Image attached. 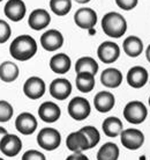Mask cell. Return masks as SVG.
<instances>
[{"label":"cell","instance_id":"30bf717a","mask_svg":"<svg viewBox=\"0 0 150 160\" xmlns=\"http://www.w3.org/2000/svg\"><path fill=\"white\" fill-rule=\"evenodd\" d=\"M74 21L81 29H91L97 23V14L91 8H80L75 12Z\"/></svg>","mask_w":150,"mask_h":160},{"label":"cell","instance_id":"74e56055","mask_svg":"<svg viewBox=\"0 0 150 160\" xmlns=\"http://www.w3.org/2000/svg\"><path fill=\"white\" fill-rule=\"evenodd\" d=\"M149 106H150V96H149Z\"/></svg>","mask_w":150,"mask_h":160},{"label":"cell","instance_id":"4fadbf2b","mask_svg":"<svg viewBox=\"0 0 150 160\" xmlns=\"http://www.w3.org/2000/svg\"><path fill=\"white\" fill-rule=\"evenodd\" d=\"M22 148V142L16 135L7 133L0 142V151L7 157H15Z\"/></svg>","mask_w":150,"mask_h":160},{"label":"cell","instance_id":"d4e9b609","mask_svg":"<svg viewBox=\"0 0 150 160\" xmlns=\"http://www.w3.org/2000/svg\"><path fill=\"white\" fill-rule=\"evenodd\" d=\"M19 68L12 62H4L0 65V79L5 82H12L19 77Z\"/></svg>","mask_w":150,"mask_h":160},{"label":"cell","instance_id":"9c48e42d","mask_svg":"<svg viewBox=\"0 0 150 160\" xmlns=\"http://www.w3.org/2000/svg\"><path fill=\"white\" fill-rule=\"evenodd\" d=\"M46 91L45 82L40 77H30L23 85V93L31 100H37L44 95Z\"/></svg>","mask_w":150,"mask_h":160},{"label":"cell","instance_id":"83f0119b","mask_svg":"<svg viewBox=\"0 0 150 160\" xmlns=\"http://www.w3.org/2000/svg\"><path fill=\"white\" fill-rule=\"evenodd\" d=\"M50 8L55 15L63 16L71 11L72 1L71 0H50Z\"/></svg>","mask_w":150,"mask_h":160},{"label":"cell","instance_id":"7a4b0ae2","mask_svg":"<svg viewBox=\"0 0 150 160\" xmlns=\"http://www.w3.org/2000/svg\"><path fill=\"white\" fill-rule=\"evenodd\" d=\"M104 34L112 38H120L127 30V22L121 14L117 12L106 13L102 19Z\"/></svg>","mask_w":150,"mask_h":160},{"label":"cell","instance_id":"1f68e13d","mask_svg":"<svg viewBox=\"0 0 150 160\" xmlns=\"http://www.w3.org/2000/svg\"><path fill=\"white\" fill-rule=\"evenodd\" d=\"M22 160H46L43 153L37 150H29L23 153Z\"/></svg>","mask_w":150,"mask_h":160},{"label":"cell","instance_id":"cb8c5ba5","mask_svg":"<svg viewBox=\"0 0 150 160\" xmlns=\"http://www.w3.org/2000/svg\"><path fill=\"white\" fill-rule=\"evenodd\" d=\"M76 88L81 93H89L95 87V76L88 72H81L76 74Z\"/></svg>","mask_w":150,"mask_h":160},{"label":"cell","instance_id":"5bb4252c","mask_svg":"<svg viewBox=\"0 0 150 160\" xmlns=\"http://www.w3.org/2000/svg\"><path fill=\"white\" fill-rule=\"evenodd\" d=\"M51 22V16L49 14L48 11H45L43 8L34 9L28 19V24L29 27L34 30H42L46 28Z\"/></svg>","mask_w":150,"mask_h":160},{"label":"cell","instance_id":"7402d4cb","mask_svg":"<svg viewBox=\"0 0 150 160\" xmlns=\"http://www.w3.org/2000/svg\"><path fill=\"white\" fill-rule=\"evenodd\" d=\"M123 49L127 56L135 58L138 57L143 51V42L138 36H128L124 41Z\"/></svg>","mask_w":150,"mask_h":160},{"label":"cell","instance_id":"4316f807","mask_svg":"<svg viewBox=\"0 0 150 160\" xmlns=\"http://www.w3.org/2000/svg\"><path fill=\"white\" fill-rule=\"evenodd\" d=\"M120 151L115 143H105L97 152V160H118Z\"/></svg>","mask_w":150,"mask_h":160},{"label":"cell","instance_id":"9a60e30c","mask_svg":"<svg viewBox=\"0 0 150 160\" xmlns=\"http://www.w3.org/2000/svg\"><path fill=\"white\" fill-rule=\"evenodd\" d=\"M38 115L40 118L45 123H54L60 118L61 110L59 106L55 104L54 102H43L38 108Z\"/></svg>","mask_w":150,"mask_h":160},{"label":"cell","instance_id":"e575fe53","mask_svg":"<svg viewBox=\"0 0 150 160\" xmlns=\"http://www.w3.org/2000/svg\"><path fill=\"white\" fill-rule=\"evenodd\" d=\"M8 132H7V130L5 128H2V127H0V142H1V139L4 138L6 135H7Z\"/></svg>","mask_w":150,"mask_h":160},{"label":"cell","instance_id":"7c38bea8","mask_svg":"<svg viewBox=\"0 0 150 160\" xmlns=\"http://www.w3.org/2000/svg\"><path fill=\"white\" fill-rule=\"evenodd\" d=\"M72 93V84L65 78H57L50 85V94L57 100H66Z\"/></svg>","mask_w":150,"mask_h":160},{"label":"cell","instance_id":"f35d334b","mask_svg":"<svg viewBox=\"0 0 150 160\" xmlns=\"http://www.w3.org/2000/svg\"><path fill=\"white\" fill-rule=\"evenodd\" d=\"M0 160H4V159H2V158H0Z\"/></svg>","mask_w":150,"mask_h":160},{"label":"cell","instance_id":"d6986e66","mask_svg":"<svg viewBox=\"0 0 150 160\" xmlns=\"http://www.w3.org/2000/svg\"><path fill=\"white\" fill-rule=\"evenodd\" d=\"M115 95L110 92H99L97 93L94 98V104L97 112H109L112 110V108L115 107Z\"/></svg>","mask_w":150,"mask_h":160},{"label":"cell","instance_id":"603a6c76","mask_svg":"<svg viewBox=\"0 0 150 160\" xmlns=\"http://www.w3.org/2000/svg\"><path fill=\"white\" fill-rule=\"evenodd\" d=\"M102 129L107 137H112V138L118 137L123 132V122L118 117L110 116L104 120V122L102 124Z\"/></svg>","mask_w":150,"mask_h":160},{"label":"cell","instance_id":"2e32d148","mask_svg":"<svg viewBox=\"0 0 150 160\" xmlns=\"http://www.w3.org/2000/svg\"><path fill=\"white\" fill-rule=\"evenodd\" d=\"M15 128L22 135H31L37 129V120L30 112H22L16 117Z\"/></svg>","mask_w":150,"mask_h":160},{"label":"cell","instance_id":"836d02e7","mask_svg":"<svg viewBox=\"0 0 150 160\" xmlns=\"http://www.w3.org/2000/svg\"><path fill=\"white\" fill-rule=\"evenodd\" d=\"M66 160H89V158L84 156L83 153H73L71 156H68Z\"/></svg>","mask_w":150,"mask_h":160},{"label":"cell","instance_id":"f546056e","mask_svg":"<svg viewBox=\"0 0 150 160\" xmlns=\"http://www.w3.org/2000/svg\"><path fill=\"white\" fill-rule=\"evenodd\" d=\"M13 107L7 101L0 100V123H5L12 118Z\"/></svg>","mask_w":150,"mask_h":160},{"label":"cell","instance_id":"ac0fdd59","mask_svg":"<svg viewBox=\"0 0 150 160\" xmlns=\"http://www.w3.org/2000/svg\"><path fill=\"white\" fill-rule=\"evenodd\" d=\"M148 71L142 66H134L127 72V82L130 87L141 88L148 82Z\"/></svg>","mask_w":150,"mask_h":160},{"label":"cell","instance_id":"44dd1931","mask_svg":"<svg viewBox=\"0 0 150 160\" xmlns=\"http://www.w3.org/2000/svg\"><path fill=\"white\" fill-rule=\"evenodd\" d=\"M72 65L71 58L66 53L54 55L50 59V68L57 74H65L69 71Z\"/></svg>","mask_w":150,"mask_h":160},{"label":"cell","instance_id":"d590c367","mask_svg":"<svg viewBox=\"0 0 150 160\" xmlns=\"http://www.w3.org/2000/svg\"><path fill=\"white\" fill-rule=\"evenodd\" d=\"M146 57H147V60L150 63V44L148 45V48L146 50Z\"/></svg>","mask_w":150,"mask_h":160},{"label":"cell","instance_id":"ba28073f","mask_svg":"<svg viewBox=\"0 0 150 160\" xmlns=\"http://www.w3.org/2000/svg\"><path fill=\"white\" fill-rule=\"evenodd\" d=\"M97 56L103 63L112 64L120 56V48H119L118 44L115 43V42L105 41L97 49Z\"/></svg>","mask_w":150,"mask_h":160},{"label":"cell","instance_id":"52a82bcc","mask_svg":"<svg viewBox=\"0 0 150 160\" xmlns=\"http://www.w3.org/2000/svg\"><path fill=\"white\" fill-rule=\"evenodd\" d=\"M66 146L73 153H82L90 148L88 137L81 130L71 132L66 138Z\"/></svg>","mask_w":150,"mask_h":160},{"label":"cell","instance_id":"8992f818","mask_svg":"<svg viewBox=\"0 0 150 160\" xmlns=\"http://www.w3.org/2000/svg\"><path fill=\"white\" fill-rule=\"evenodd\" d=\"M120 142L129 151H136L144 143V135L138 129H126L120 133Z\"/></svg>","mask_w":150,"mask_h":160},{"label":"cell","instance_id":"d6a6232c","mask_svg":"<svg viewBox=\"0 0 150 160\" xmlns=\"http://www.w3.org/2000/svg\"><path fill=\"white\" fill-rule=\"evenodd\" d=\"M138 0H115V2L124 11H130L133 8L136 7Z\"/></svg>","mask_w":150,"mask_h":160},{"label":"cell","instance_id":"277c9868","mask_svg":"<svg viewBox=\"0 0 150 160\" xmlns=\"http://www.w3.org/2000/svg\"><path fill=\"white\" fill-rule=\"evenodd\" d=\"M61 143V135L54 128H44L37 135V144L45 151H54Z\"/></svg>","mask_w":150,"mask_h":160},{"label":"cell","instance_id":"8d00e7d4","mask_svg":"<svg viewBox=\"0 0 150 160\" xmlns=\"http://www.w3.org/2000/svg\"><path fill=\"white\" fill-rule=\"evenodd\" d=\"M76 2H79V4H87V2H89L90 0H75Z\"/></svg>","mask_w":150,"mask_h":160},{"label":"cell","instance_id":"4dcf8cb0","mask_svg":"<svg viewBox=\"0 0 150 160\" xmlns=\"http://www.w3.org/2000/svg\"><path fill=\"white\" fill-rule=\"evenodd\" d=\"M12 34L9 24L4 20H0V43H5L9 40Z\"/></svg>","mask_w":150,"mask_h":160},{"label":"cell","instance_id":"5b68a950","mask_svg":"<svg viewBox=\"0 0 150 160\" xmlns=\"http://www.w3.org/2000/svg\"><path fill=\"white\" fill-rule=\"evenodd\" d=\"M91 112L90 103L82 96H76L68 103V114L75 121L86 120Z\"/></svg>","mask_w":150,"mask_h":160},{"label":"cell","instance_id":"f1b7e54d","mask_svg":"<svg viewBox=\"0 0 150 160\" xmlns=\"http://www.w3.org/2000/svg\"><path fill=\"white\" fill-rule=\"evenodd\" d=\"M81 131L88 137V140H89V144H90V148H95L96 145L99 143L101 140V133L98 132V130L92 127V125H86L81 129Z\"/></svg>","mask_w":150,"mask_h":160},{"label":"cell","instance_id":"ffe728a7","mask_svg":"<svg viewBox=\"0 0 150 160\" xmlns=\"http://www.w3.org/2000/svg\"><path fill=\"white\" fill-rule=\"evenodd\" d=\"M101 82L109 88H117L123 82V73L118 68H105L101 74Z\"/></svg>","mask_w":150,"mask_h":160},{"label":"cell","instance_id":"ab89813d","mask_svg":"<svg viewBox=\"0 0 150 160\" xmlns=\"http://www.w3.org/2000/svg\"><path fill=\"white\" fill-rule=\"evenodd\" d=\"M0 1H2V0H0Z\"/></svg>","mask_w":150,"mask_h":160},{"label":"cell","instance_id":"8fae6325","mask_svg":"<svg viewBox=\"0 0 150 160\" xmlns=\"http://www.w3.org/2000/svg\"><path fill=\"white\" fill-rule=\"evenodd\" d=\"M40 44L46 51H55L63 47V36L59 30L50 29L40 36Z\"/></svg>","mask_w":150,"mask_h":160},{"label":"cell","instance_id":"3957f363","mask_svg":"<svg viewBox=\"0 0 150 160\" xmlns=\"http://www.w3.org/2000/svg\"><path fill=\"white\" fill-rule=\"evenodd\" d=\"M123 114L128 123L141 124L148 116V109L141 101H130L125 106Z\"/></svg>","mask_w":150,"mask_h":160},{"label":"cell","instance_id":"6da1fadb","mask_svg":"<svg viewBox=\"0 0 150 160\" xmlns=\"http://www.w3.org/2000/svg\"><path fill=\"white\" fill-rule=\"evenodd\" d=\"M37 52V43L34 37L29 35H20L15 40H13L9 47L11 56L16 60L26 62L30 59Z\"/></svg>","mask_w":150,"mask_h":160},{"label":"cell","instance_id":"e0dca14e","mask_svg":"<svg viewBox=\"0 0 150 160\" xmlns=\"http://www.w3.org/2000/svg\"><path fill=\"white\" fill-rule=\"evenodd\" d=\"M26 4L22 0H8L4 8L5 15L14 22L22 20L26 15Z\"/></svg>","mask_w":150,"mask_h":160},{"label":"cell","instance_id":"484cf974","mask_svg":"<svg viewBox=\"0 0 150 160\" xmlns=\"http://www.w3.org/2000/svg\"><path fill=\"white\" fill-rule=\"evenodd\" d=\"M75 71H76V73L88 72L95 76L96 73L98 72V64L91 57H81V58L76 60Z\"/></svg>","mask_w":150,"mask_h":160}]
</instances>
